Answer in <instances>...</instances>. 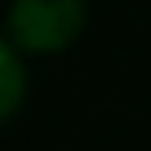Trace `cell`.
Returning a JSON list of instances; mask_svg holds the SVG:
<instances>
[{"label":"cell","mask_w":151,"mask_h":151,"mask_svg":"<svg viewBox=\"0 0 151 151\" xmlns=\"http://www.w3.org/2000/svg\"><path fill=\"white\" fill-rule=\"evenodd\" d=\"M22 92V78H19V63H15V55L0 44V118L7 114V111L15 107V100H19Z\"/></svg>","instance_id":"7a4b0ae2"},{"label":"cell","mask_w":151,"mask_h":151,"mask_svg":"<svg viewBox=\"0 0 151 151\" xmlns=\"http://www.w3.org/2000/svg\"><path fill=\"white\" fill-rule=\"evenodd\" d=\"M85 22L81 0H19L11 11V33L22 48H63Z\"/></svg>","instance_id":"6da1fadb"}]
</instances>
